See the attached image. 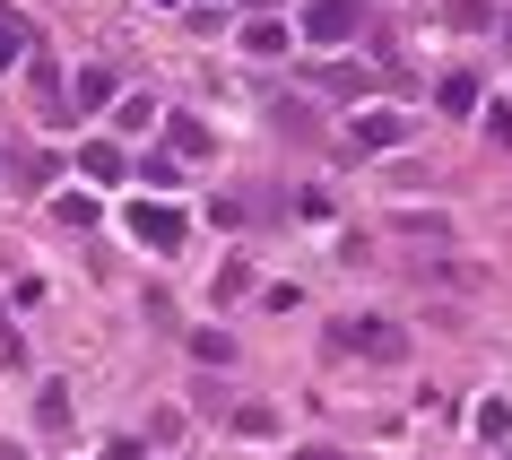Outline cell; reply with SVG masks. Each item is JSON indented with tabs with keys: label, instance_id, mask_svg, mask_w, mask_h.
<instances>
[{
	"label": "cell",
	"instance_id": "1",
	"mask_svg": "<svg viewBox=\"0 0 512 460\" xmlns=\"http://www.w3.org/2000/svg\"><path fill=\"white\" fill-rule=\"evenodd\" d=\"M330 348L339 356H374V365H400L408 339H400V322H382V313H348V322H330Z\"/></svg>",
	"mask_w": 512,
	"mask_h": 460
},
{
	"label": "cell",
	"instance_id": "2",
	"mask_svg": "<svg viewBox=\"0 0 512 460\" xmlns=\"http://www.w3.org/2000/svg\"><path fill=\"white\" fill-rule=\"evenodd\" d=\"M365 18H374V0H313L296 35L313 44V53H339V44H348V35L365 27Z\"/></svg>",
	"mask_w": 512,
	"mask_h": 460
},
{
	"label": "cell",
	"instance_id": "3",
	"mask_svg": "<svg viewBox=\"0 0 512 460\" xmlns=\"http://www.w3.org/2000/svg\"><path fill=\"white\" fill-rule=\"evenodd\" d=\"M131 235H139L148 252H183L191 217H183V209H165V200H131Z\"/></svg>",
	"mask_w": 512,
	"mask_h": 460
},
{
	"label": "cell",
	"instance_id": "4",
	"mask_svg": "<svg viewBox=\"0 0 512 460\" xmlns=\"http://www.w3.org/2000/svg\"><path fill=\"white\" fill-rule=\"evenodd\" d=\"M27 87H35V105H44V122H53V131H61V122H79V113H70V87H61V70H53L44 53L27 61Z\"/></svg>",
	"mask_w": 512,
	"mask_h": 460
},
{
	"label": "cell",
	"instance_id": "5",
	"mask_svg": "<svg viewBox=\"0 0 512 460\" xmlns=\"http://www.w3.org/2000/svg\"><path fill=\"white\" fill-rule=\"evenodd\" d=\"M356 148H365V157H382V148H400L408 139V113H356Z\"/></svg>",
	"mask_w": 512,
	"mask_h": 460
},
{
	"label": "cell",
	"instance_id": "6",
	"mask_svg": "<svg viewBox=\"0 0 512 460\" xmlns=\"http://www.w3.org/2000/svg\"><path fill=\"white\" fill-rule=\"evenodd\" d=\"M165 157H174V165H183V157H217L209 122H191V113H174V122H165Z\"/></svg>",
	"mask_w": 512,
	"mask_h": 460
},
{
	"label": "cell",
	"instance_id": "7",
	"mask_svg": "<svg viewBox=\"0 0 512 460\" xmlns=\"http://www.w3.org/2000/svg\"><path fill=\"white\" fill-rule=\"evenodd\" d=\"M79 174H87V183H122V174H131V157H122V148H113V139H87V148H79Z\"/></svg>",
	"mask_w": 512,
	"mask_h": 460
},
{
	"label": "cell",
	"instance_id": "8",
	"mask_svg": "<svg viewBox=\"0 0 512 460\" xmlns=\"http://www.w3.org/2000/svg\"><path fill=\"white\" fill-rule=\"evenodd\" d=\"M313 87H322V96H365L374 70H356V61H313Z\"/></svg>",
	"mask_w": 512,
	"mask_h": 460
},
{
	"label": "cell",
	"instance_id": "9",
	"mask_svg": "<svg viewBox=\"0 0 512 460\" xmlns=\"http://www.w3.org/2000/svg\"><path fill=\"white\" fill-rule=\"evenodd\" d=\"M243 53H252V61H278V53H287V27H278V18H243Z\"/></svg>",
	"mask_w": 512,
	"mask_h": 460
},
{
	"label": "cell",
	"instance_id": "10",
	"mask_svg": "<svg viewBox=\"0 0 512 460\" xmlns=\"http://www.w3.org/2000/svg\"><path fill=\"white\" fill-rule=\"evenodd\" d=\"M270 122H278L287 139H313V131H322V122H313V113H304L296 96H270Z\"/></svg>",
	"mask_w": 512,
	"mask_h": 460
},
{
	"label": "cell",
	"instance_id": "11",
	"mask_svg": "<svg viewBox=\"0 0 512 460\" xmlns=\"http://www.w3.org/2000/svg\"><path fill=\"white\" fill-rule=\"evenodd\" d=\"M434 96H443V113H452V122H460V113H478V79H469V70H452Z\"/></svg>",
	"mask_w": 512,
	"mask_h": 460
},
{
	"label": "cell",
	"instance_id": "12",
	"mask_svg": "<svg viewBox=\"0 0 512 460\" xmlns=\"http://www.w3.org/2000/svg\"><path fill=\"white\" fill-rule=\"evenodd\" d=\"M113 96V70H79V87H70V113H96Z\"/></svg>",
	"mask_w": 512,
	"mask_h": 460
},
{
	"label": "cell",
	"instance_id": "13",
	"mask_svg": "<svg viewBox=\"0 0 512 460\" xmlns=\"http://www.w3.org/2000/svg\"><path fill=\"white\" fill-rule=\"evenodd\" d=\"M53 174H61V157H35V148H18V183H27V191H53Z\"/></svg>",
	"mask_w": 512,
	"mask_h": 460
},
{
	"label": "cell",
	"instance_id": "14",
	"mask_svg": "<svg viewBox=\"0 0 512 460\" xmlns=\"http://www.w3.org/2000/svg\"><path fill=\"white\" fill-rule=\"evenodd\" d=\"M478 434L486 443H512V400H478Z\"/></svg>",
	"mask_w": 512,
	"mask_h": 460
},
{
	"label": "cell",
	"instance_id": "15",
	"mask_svg": "<svg viewBox=\"0 0 512 460\" xmlns=\"http://www.w3.org/2000/svg\"><path fill=\"white\" fill-rule=\"evenodd\" d=\"M391 235H408V244H443L452 226H443V217H391Z\"/></svg>",
	"mask_w": 512,
	"mask_h": 460
},
{
	"label": "cell",
	"instance_id": "16",
	"mask_svg": "<svg viewBox=\"0 0 512 460\" xmlns=\"http://www.w3.org/2000/svg\"><path fill=\"white\" fill-rule=\"evenodd\" d=\"M191 356H200V365H226V356H235V339H226V330H191Z\"/></svg>",
	"mask_w": 512,
	"mask_h": 460
},
{
	"label": "cell",
	"instance_id": "17",
	"mask_svg": "<svg viewBox=\"0 0 512 460\" xmlns=\"http://www.w3.org/2000/svg\"><path fill=\"white\" fill-rule=\"evenodd\" d=\"M18 53H27V27H18V9H0V70H9Z\"/></svg>",
	"mask_w": 512,
	"mask_h": 460
},
{
	"label": "cell",
	"instance_id": "18",
	"mask_svg": "<svg viewBox=\"0 0 512 460\" xmlns=\"http://www.w3.org/2000/svg\"><path fill=\"white\" fill-rule=\"evenodd\" d=\"M243 287H252V261H226V270H217V296L235 304V296H243Z\"/></svg>",
	"mask_w": 512,
	"mask_h": 460
},
{
	"label": "cell",
	"instance_id": "19",
	"mask_svg": "<svg viewBox=\"0 0 512 460\" xmlns=\"http://www.w3.org/2000/svg\"><path fill=\"white\" fill-rule=\"evenodd\" d=\"M486 139H495V148H512V105H495V113H486Z\"/></svg>",
	"mask_w": 512,
	"mask_h": 460
},
{
	"label": "cell",
	"instance_id": "20",
	"mask_svg": "<svg viewBox=\"0 0 512 460\" xmlns=\"http://www.w3.org/2000/svg\"><path fill=\"white\" fill-rule=\"evenodd\" d=\"M304 460H348V452H322V443H313V452H304Z\"/></svg>",
	"mask_w": 512,
	"mask_h": 460
},
{
	"label": "cell",
	"instance_id": "21",
	"mask_svg": "<svg viewBox=\"0 0 512 460\" xmlns=\"http://www.w3.org/2000/svg\"><path fill=\"white\" fill-rule=\"evenodd\" d=\"M504 35H512V18H504Z\"/></svg>",
	"mask_w": 512,
	"mask_h": 460
},
{
	"label": "cell",
	"instance_id": "22",
	"mask_svg": "<svg viewBox=\"0 0 512 460\" xmlns=\"http://www.w3.org/2000/svg\"><path fill=\"white\" fill-rule=\"evenodd\" d=\"M165 9H174V0H165Z\"/></svg>",
	"mask_w": 512,
	"mask_h": 460
}]
</instances>
